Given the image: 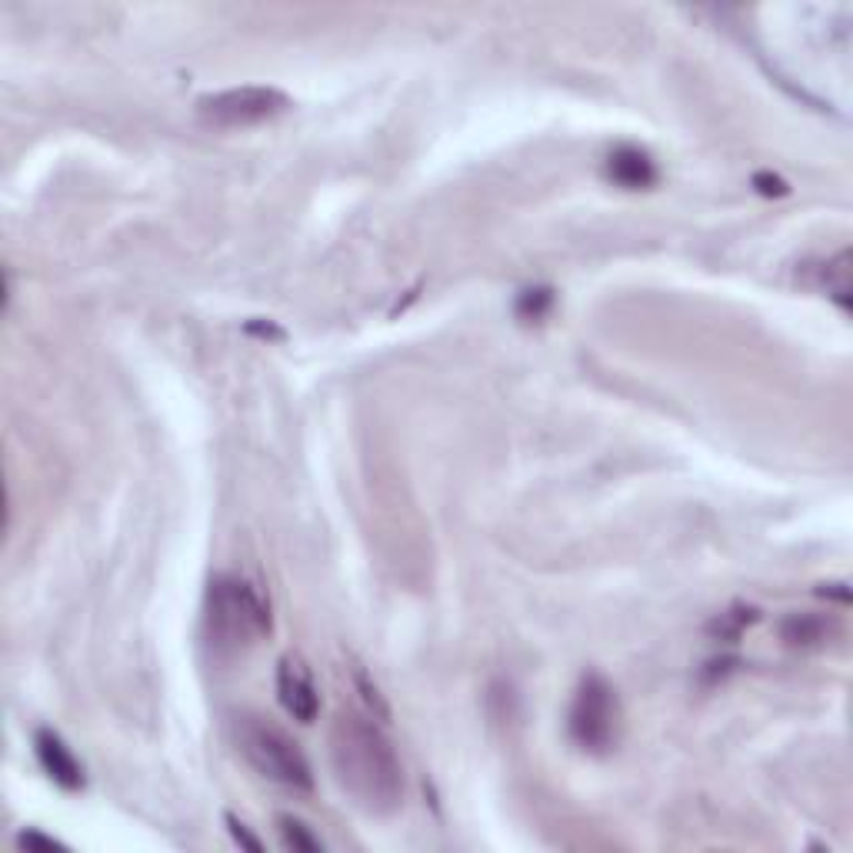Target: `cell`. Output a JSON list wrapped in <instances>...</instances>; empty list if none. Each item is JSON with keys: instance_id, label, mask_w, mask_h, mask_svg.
Masks as SVG:
<instances>
[{"instance_id": "6da1fadb", "label": "cell", "mask_w": 853, "mask_h": 853, "mask_svg": "<svg viewBox=\"0 0 853 853\" xmlns=\"http://www.w3.org/2000/svg\"><path fill=\"white\" fill-rule=\"evenodd\" d=\"M333 777L364 814L387 817L403 804V763L377 724L361 710H340L327 733Z\"/></svg>"}, {"instance_id": "7a4b0ae2", "label": "cell", "mask_w": 853, "mask_h": 853, "mask_svg": "<svg viewBox=\"0 0 853 853\" xmlns=\"http://www.w3.org/2000/svg\"><path fill=\"white\" fill-rule=\"evenodd\" d=\"M271 604L258 587L234 573H217L211 580L204 601V630L217 657L247 653L271 634Z\"/></svg>"}, {"instance_id": "3957f363", "label": "cell", "mask_w": 853, "mask_h": 853, "mask_svg": "<svg viewBox=\"0 0 853 853\" xmlns=\"http://www.w3.org/2000/svg\"><path fill=\"white\" fill-rule=\"evenodd\" d=\"M234 733H237V750L264 781L294 794L314 791V766L300 750V743L284 727H277L261 714H243L237 717Z\"/></svg>"}, {"instance_id": "277c9868", "label": "cell", "mask_w": 853, "mask_h": 853, "mask_svg": "<svg viewBox=\"0 0 853 853\" xmlns=\"http://www.w3.org/2000/svg\"><path fill=\"white\" fill-rule=\"evenodd\" d=\"M617 727H621V701L614 684L601 673H583L567 714L570 740L587 753H607L617 743Z\"/></svg>"}, {"instance_id": "5b68a950", "label": "cell", "mask_w": 853, "mask_h": 853, "mask_svg": "<svg viewBox=\"0 0 853 853\" xmlns=\"http://www.w3.org/2000/svg\"><path fill=\"white\" fill-rule=\"evenodd\" d=\"M291 107V98L268 83H243V88L204 94L197 101V114L211 127H258L287 114Z\"/></svg>"}, {"instance_id": "8992f818", "label": "cell", "mask_w": 853, "mask_h": 853, "mask_svg": "<svg viewBox=\"0 0 853 853\" xmlns=\"http://www.w3.org/2000/svg\"><path fill=\"white\" fill-rule=\"evenodd\" d=\"M277 697L281 707L297 720V724H314L320 714V694L314 684V673L300 653H284L277 660Z\"/></svg>"}, {"instance_id": "52a82bcc", "label": "cell", "mask_w": 853, "mask_h": 853, "mask_svg": "<svg viewBox=\"0 0 853 853\" xmlns=\"http://www.w3.org/2000/svg\"><path fill=\"white\" fill-rule=\"evenodd\" d=\"M34 753H37V763L44 766V774H47L57 787H64V791H70V794L83 787V766H80V760L73 757V750L64 743L60 733L41 727V730L34 733Z\"/></svg>"}, {"instance_id": "ba28073f", "label": "cell", "mask_w": 853, "mask_h": 853, "mask_svg": "<svg viewBox=\"0 0 853 853\" xmlns=\"http://www.w3.org/2000/svg\"><path fill=\"white\" fill-rule=\"evenodd\" d=\"M607 178L624 191H650L657 184V163L644 147L621 144L607 157Z\"/></svg>"}, {"instance_id": "9c48e42d", "label": "cell", "mask_w": 853, "mask_h": 853, "mask_svg": "<svg viewBox=\"0 0 853 853\" xmlns=\"http://www.w3.org/2000/svg\"><path fill=\"white\" fill-rule=\"evenodd\" d=\"M837 630H840V624L823 614H791L781 621V640H784V647H794V650H817V647L830 644V637Z\"/></svg>"}, {"instance_id": "30bf717a", "label": "cell", "mask_w": 853, "mask_h": 853, "mask_svg": "<svg viewBox=\"0 0 853 853\" xmlns=\"http://www.w3.org/2000/svg\"><path fill=\"white\" fill-rule=\"evenodd\" d=\"M277 833H281V843L294 853H323V840L304 820H297L291 814L277 817Z\"/></svg>"}, {"instance_id": "8fae6325", "label": "cell", "mask_w": 853, "mask_h": 853, "mask_svg": "<svg viewBox=\"0 0 853 853\" xmlns=\"http://www.w3.org/2000/svg\"><path fill=\"white\" fill-rule=\"evenodd\" d=\"M760 621V611L757 607H743V604H737V607H730V611H724L720 617H714V624L707 627L717 640H737L747 627H753Z\"/></svg>"}, {"instance_id": "7c38bea8", "label": "cell", "mask_w": 853, "mask_h": 853, "mask_svg": "<svg viewBox=\"0 0 853 853\" xmlns=\"http://www.w3.org/2000/svg\"><path fill=\"white\" fill-rule=\"evenodd\" d=\"M850 253L846 250H840L833 261H827L823 264V284H827V294L830 297H837L840 300V307H850Z\"/></svg>"}, {"instance_id": "4fadbf2b", "label": "cell", "mask_w": 853, "mask_h": 853, "mask_svg": "<svg viewBox=\"0 0 853 853\" xmlns=\"http://www.w3.org/2000/svg\"><path fill=\"white\" fill-rule=\"evenodd\" d=\"M550 307H554V291L550 287H527V291H521L514 310H518L521 320L537 323V320H544L550 314Z\"/></svg>"}, {"instance_id": "5bb4252c", "label": "cell", "mask_w": 853, "mask_h": 853, "mask_svg": "<svg viewBox=\"0 0 853 853\" xmlns=\"http://www.w3.org/2000/svg\"><path fill=\"white\" fill-rule=\"evenodd\" d=\"M354 676H357V687H361V694H364L367 707L374 710V717H377V720H387V714H390V710H387V704H384V697H380L377 684H371L364 670H354Z\"/></svg>"}, {"instance_id": "9a60e30c", "label": "cell", "mask_w": 853, "mask_h": 853, "mask_svg": "<svg viewBox=\"0 0 853 853\" xmlns=\"http://www.w3.org/2000/svg\"><path fill=\"white\" fill-rule=\"evenodd\" d=\"M753 187L763 197H787L791 194V184L784 178L771 174V170H760V174H753Z\"/></svg>"}, {"instance_id": "2e32d148", "label": "cell", "mask_w": 853, "mask_h": 853, "mask_svg": "<svg viewBox=\"0 0 853 853\" xmlns=\"http://www.w3.org/2000/svg\"><path fill=\"white\" fill-rule=\"evenodd\" d=\"M224 823H227V830H230V837L243 846V850H253V853H261L264 850V843L253 837L250 830H247V823L243 820H237L234 814H224Z\"/></svg>"}, {"instance_id": "e0dca14e", "label": "cell", "mask_w": 853, "mask_h": 853, "mask_svg": "<svg viewBox=\"0 0 853 853\" xmlns=\"http://www.w3.org/2000/svg\"><path fill=\"white\" fill-rule=\"evenodd\" d=\"M18 843H21V846H44V850H67L60 840H54V837H44L41 830H24V833L18 837Z\"/></svg>"}, {"instance_id": "ac0fdd59", "label": "cell", "mask_w": 853, "mask_h": 853, "mask_svg": "<svg viewBox=\"0 0 853 853\" xmlns=\"http://www.w3.org/2000/svg\"><path fill=\"white\" fill-rule=\"evenodd\" d=\"M247 333H264V337H277V340L284 337V330H277V327H271V323H268V327H264V323H247Z\"/></svg>"}]
</instances>
